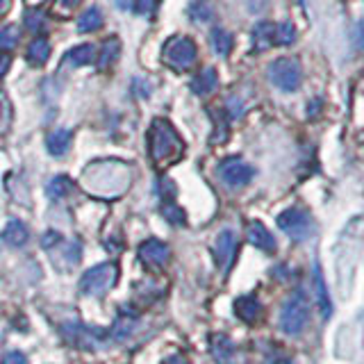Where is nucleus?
<instances>
[{
	"instance_id": "nucleus-17",
	"label": "nucleus",
	"mask_w": 364,
	"mask_h": 364,
	"mask_svg": "<svg viewBox=\"0 0 364 364\" xmlns=\"http://www.w3.org/2000/svg\"><path fill=\"white\" fill-rule=\"evenodd\" d=\"M71 141H73V132L66 130V128H60L48 134V139H46V148H48V153L53 157H62L68 153V148H71Z\"/></svg>"
},
{
	"instance_id": "nucleus-27",
	"label": "nucleus",
	"mask_w": 364,
	"mask_h": 364,
	"mask_svg": "<svg viewBox=\"0 0 364 364\" xmlns=\"http://www.w3.org/2000/svg\"><path fill=\"white\" fill-rule=\"evenodd\" d=\"M134 326H136V316H128L125 312H121L119 318H117V323H114V328H112V337L114 339L128 337L132 330H134Z\"/></svg>"
},
{
	"instance_id": "nucleus-22",
	"label": "nucleus",
	"mask_w": 364,
	"mask_h": 364,
	"mask_svg": "<svg viewBox=\"0 0 364 364\" xmlns=\"http://www.w3.org/2000/svg\"><path fill=\"white\" fill-rule=\"evenodd\" d=\"M187 14H189V18L193 21V23H212V18H214V7H212V3L210 0H193V3L189 5V9H187Z\"/></svg>"
},
{
	"instance_id": "nucleus-18",
	"label": "nucleus",
	"mask_w": 364,
	"mask_h": 364,
	"mask_svg": "<svg viewBox=\"0 0 364 364\" xmlns=\"http://www.w3.org/2000/svg\"><path fill=\"white\" fill-rule=\"evenodd\" d=\"M96 60V48L91 43H82V46H75L66 55H64V62L68 66H87V64H94Z\"/></svg>"
},
{
	"instance_id": "nucleus-29",
	"label": "nucleus",
	"mask_w": 364,
	"mask_h": 364,
	"mask_svg": "<svg viewBox=\"0 0 364 364\" xmlns=\"http://www.w3.org/2000/svg\"><path fill=\"white\" fill-rule=\"evenodd\" d=\"M296 41V28L291 21H282L276 26V43L278 46H291Z\"/></svg>"
},
{
	"instance_id": "nucleus-2",
	"label": "nucleus",
	"mask_w": 364,
	"mask_h": 364,
	"mask_svg": "<svg viewBox=\"0 0 364 364\" xmlns=\"http://www.w3.org/2000/svg\"><path fill=\"white\" fill-rule=\"evenodd\" d=\"M148 153L155 168L164 171L185 155V141L166 119H155L148 130Z\"/></svg>"
},
{
	"instance_id": "nucleus-7",
	"label": "nucleus",
	"mask_w": 364,
	"mask_h": 364,
	"mask_svg": "<svg viewBox=\"0 0 364 364\" xmlns=\"http://www.w3.org/2000/svg\"><path fill=\"white\" fill-rule=\"evenodd\" d=\"M119 280V267L105 262V264H96L82 273L80 278V291L87 296H105Z\"/></svg>"
},
{
	"instance_id": "nucleus-6",
	"label": "nucleus",
	"mask_w": 364,
	"mask_h": 364,
	"mask_svg": "<svg viewBox=\"0 0 364 364\" xmlns=\"http://www.w3.org/2000/svg\"><path fill=\"white\" fill-rule=\"evenodd\" d=\"M278 228L294 242H307L314 235V219L312 214L303 208H287L284 212L278 214L276 219Z\"/></svg>"
},
{
	"instance_id": "nucleus-1",
	"label": "nucleus",
	"mask_w": 364,
	"mask_h": 364,
	"mask_svg": "<svg viewBox=\"0 0 364 364\" xmlns=\"http://www.w3.org/2000/svg\"><path fill=\"white\" fill-rule=\"evenodd\" d=\"M132 185V168L121 159H98L82 171V187L96 198L114 200Z\"/></svg>"
},
{
	"instance_id": "nucleus-13",
	"label": "nucleus",
	"mask_w": 364,
	"mask_h": 364,
	"mask_svg": "<svg viewBox=\"0 0 364 364\" xmlns=\"http://www.w3.org/2000/svg\"><path fill=\"white\" fill-rule=\"evenodd\" d=\"M216 87H219V73H216V68H212V66L203 68V71H198L191 80V91L200 98L214 94Z\"/></svg>"
},
{
	"instance_id": "nucleus-37",
	"label": "nucleus",
	"mask_w": 364,
	"mask_h": 364,
	"mask_svg": "<svg viewBox=\"0 0 364 364\" xmlns=\"http://www.w3.org/2000/svg\"><path fill=\"white\" fill-rule=\"evenodd\" d=\"M9 0H0V16H5L7 14V11H9Z\"/></svg>"
},
{
	"instance_id": "nucleus-39",
	"label": "nucleus",
	"mask_w": 364,
	"mask_h": 364,
	"mask_svg": "<svg viewBox=\"0 0 364 364\" xmlns=\"http://www.w3.org/2000/svg\"><path fill=\"white\" fill-rule=\"evenodd\" d=\"M0 114H3V107H0Z\"/></svg>"
},
{
	"instance_id": "nucleus-3",
	"label": "nucleus",
	"mask_w": 364,
	"mask_h": 364,
	"mask_svg": "<svg viewBox=\"0 0 364 364\" xmlns=\"http://www.w3.org/2000/svg\"><path fill=\"white\" fill-rule=\"evenodd\" d=\"M310 321V299L303 289H296L282 303L278 314V326L287 337H299Z\"/></svg>"
},
{
	"instance_id": "nucleus-33",
	"label": "nucleus",
	"mask_w": 364,
	"mask_h": 364,
	"mask_svg": "<svg viewBox=\"0 0 364 364\" xmlns=\"http://www.w3.org/2000/svg\"><path fill=\"white\" fill-rule=\"evenodd\" d=\"M9 68H11V53L9 50H0V80L7 75Z\"/></svg>"
},
{
	"instance_id": "nucleus-31",
	"label": "nucleus",
	"mask_w": 364,
	"mask_h": 364,
	"mask_svg": "<svg viewBox=\"0 0 364 364\" xmlns=\"http://www.w3.org/2000/svg\"><path fill=\"white\" fill-rule=\"evenodd\" d=\"M82 0H53V11L57 16H68L80 7Z\"/></svg>"
},
{
	"instance_id": "nucleus-8",
	"label": "nucleus",
	"mask_w": 364,
	"mask_h": 364,
	"mask_svg": "<svg viewBox=\"0 0 364 364\" xmlns=\"http://www.w3.org/2000/svg\"><path fill=\"white\" fill-rule=\"evenodd\" d=\"M216 173H219L221 182L232 189L246 187L250 180L255 178V168L248 162H244L242 157H225L223 162L216 166Z\"/></svg>"
},
{
	"instance_id": "nucleus-5",
	"label": "nucleus",
	"mask_w": 364,
	"mask_h": 364,
	"mask_svg": "<svg viewBox=\"0 0 364 364\" xmlns=\"http://www.w3.org/2000/svg\"><path fill=\"white\" fill-rule=\"evenodd\" d=\"M267 75L273 87H278L284 94H291L303 85V66L296 57H278L267 68Z\"/></svg>"
},
{
	"instance_id": "nucleus-12",
	"label": "nucleus",
	"mask_w": 364,
	"mask_h": 364,
	"mask_svg": "<svg viewBox=\"0 0 364 364\" xmlns=\"http://www.w3.org/2000/svg\"><path fill=\"white\" fill-rule=\"evenodd\" d=\"M235 314L242 318L244 323H257L262 316V303L255 294L239 296L235 301Z\"/></svg>"
},
{
	"instance_id": "nucleus-11",
	"label": "nucleus",
	"mask_w": 364,
	"mask_h": 364,
	"mask_svg": "<svg viewBox=\"0 0 364 364\" xmlns=\"http://www.w3.org/2000/svg\"><path fill=\"white\" fill-rule=\"evenodd\" d=\"M246 235H248L250 246L264 250V253H276V248H278L276 237H273V232L262 221H250L246 225Z\"/></svg>"
},
{
	"instance_id": "nucleus-10",
	"label": "nucleus",
	"mask_w": 364,
	"mask_h": 364,
	"mask_svg": "<svg viewBox=\"0 0 364 364\" xmlns=\"http://www.w3.org/2000/svg\"><path fill=\"white\" fill-rule=\"evenodd\" d=\"M136 255H139L141 264L146 269H162L168 262L171 250L164 242H159V239H146L139 246V250H136Z\"/></svg>"
},
{
	"instance_id": "nucleus-9",
	"label": "nucleus",
	"mask_w": 364,
	"mask_h": 364,
	"mask_svg": "<svg viewBox=\"0 0 364 364\" xmlns=\"http://www.w3.org/2000/svg\"><path fill=\"white\" fill-rule=\"evenodd\" d=\"M212 253H214L216 264L221 267L223 273L230 271L232 262H235V255H237V235L230 230V228H225V230H221L219 237L214 239Z\"/></svg>"
},
{
	"instance_id": "nucleus-38",
	"label": "nucleus",
	"mask_w": 364,
	"mask_h": 364,
	"mask_svg": "<svg viewBox=\"0 0 364 364\" xmlns=\"http://www.w3.org/2000/svg\"><path fill=\"white\" fill-rule=\"evenodd\" d=\"M358 46H362V48H364V21H362V26L358 28Z\"/></svg>"
},
{
	"instance_id": "nucleus-21",
	"label": "nucleus",
	"mask_w": 364,
	"mask_h": 364,
	"mask_svg": "<svg viewBox=\"0 0 364 364\" xmlns=\"http://www.w3.org/2000/svg\"><path fill=\"white\" fill-rule=\"evenodd\" d=\"M48 57H50V41L46 37H37L28 48V62L34 66H41L48 62Z\"/></svg>"
},
{
	"instance_id": "nucleus-15",
	"label": "nucleus",
	"mask_w": 364,
	"mask_h": 364,
	"mask_svg": "<svg viewBox=\"0 0 364 364\" xmlns=\"http://www.w3.org/2000/svg\"><path fill=\"white\" fill-rule=\"evenodd\" d=\"M210 350L216 364H230L235 358V344L228 335H214L210 339Z\"/></svg>"
},
{
	"instance_id": "nucleus-20",
	"label": "nucleus",
	"mask_w": 364,
	"mask_h": 364,
	"mask_svg": "<svg viewBox=\"0 0 364 364\" xmlns=\"http://www.w3.org/2000/svg\"><path fill=\"white\" fill-rule=\"evenodd\" d=\"M3 237H5V242H7L9 246L21 248V246H26V242H28V237H30V235H28L26 223L18 221V219H11V221L7 223V228H5Z\"/></svg>"
},
{
	"instance_id": "nucleus-28",
	"label": "nucleus",
	"mask_w": 364,
	"mask_h": 364,
	"mask_svg": "<svg viewBox=\"0 0 364 364\" xmlns=\"http://www.w3.org/2000/svg\"><path fill=\"white\" fill-rule=\"evenodd\" d=\"M162 216L171 225H185L187 223L185 212H182V208H178L173 200H164L162 203Z\"/></svg>"
},
{
	"instance_id": "nucleus-34",
	"label": "nucleus",
	"mask_w": 364,
	"mask_h": 364,
	"mask_svg": "<svg viewBox=\"0 0 364 364\" xmlns=\"http://www.w3.org/2000/svg\"><path fill=\"white\" fill-rule=\"evenodd\" d=\"M5 364H28V360L21 350H9L5 355Z\"/></svg>"
},
{
	"instance_id": "nucleus-14",
	"label": "nucleus",
	"mask_w": 364,
	"mask_h": 364,
	"mask_svg": "<svg viewBox=\"0 0 364 364\" xmlns=\"http://www.w3.org/2000/svg\"><path fill=\"white\" fill-rule=\"evenodd\" d=\"M250 39H253V50L257 53L271 48V46L276 43V26H273L271 21L255 23L253 32H250Z\"/></svg>"
},
{
	"instance_id": "nucleus-36",
	"label": "nucleus",
	"mask_w": 364,
	"mask_h": 364,
	"mask_svg": "<svg viewBox=\"0 0 364 364\" xmlns=\"http://www.w3.org/2000/svg\"><path fill=\"white\" fill-rule=\"evenodd\" d=\"M162 364H189L185 355H180V353H173V355H166L162 360Z\"/></svg>"
},
{
	"instance_id": "nucleus-26",
	"label": "nucleus",
	"mask_w": 364,
	"mask_h": 364,
	"mask_svg": "<svg viewBox=\"0 0 364 364\" xmlns=\"http://www.w3.org/2000/svg\"><path fill=\"white\" fill-rule=\"evenodd\" d=\"M26 26L30 32H43L48 28V14L43 9H28L26 11Z\"/></svg>"
},
{
	"instance_id": "nucleus-35",
	"label": "nucleus",
	"mask_w": 364,
	"mask_h": 364,
	"mask_svg": "<svg viewBox=\"0 0 364 364\" xmlns=\"http://www.w3.org/2000/svg\"><path fill=\"white\" fill-rule=\"evenodd\" d=\"M242 102H239L237 98H230V100H228V112H230L232 114V119H237V117H242Z\"/></svg>"
},
{
	"instance_id": "nucleus-16",
	"label": "nucleus",
	"mask_w": 364,
	"mask_h": 364,
	"mask_svg": "<svg viewBox=\"0 0 364 364\" xmlns=\"http://www.w3.org/2000/svg\"><path fill=\"white\" fill-rule=\"evenodd\" d=\"M314 291H316V301H318V310H321L323 318L333 316V301H330L328 294V284L323 280V271L318 264H314Z\"/></svg>"
},
{
	"instance_id": "nucleus-4",
	"label": "nucleus",
	"mask_w": 364,
	"mask_h": 364,
	"mask_svg": "<svg viewBox=\"0 0 364 364\" xmlns=\"http://www.w3.org/2000/svg\"><path fill=\"white\" fill-rule=\"evenodd\" d=\"M198 48L189 37H171L162 48V62L176 73H187L196 64Z\"/></svg>"
},
{
	"instance_id": "nucleus-23",
	"label": "nucleus",
	"mask_w": 364,
	"mask_h": 364,
	"mask_svg": "<svg viewBox=\"0 0 364 364\" xmlns=\"http://www.w3.org/2000/svg\"><path fill=\"white\" fill-rule=\"evenodd\" d=\"M210 41H212V48H214L216 53H219L221 57L230 55V50H232V43H235L232 34L228 32V30H223V28H214V30H212V37H210Z\"/></svg>"
},
{
	"instance_id": "nucleus-19",
	"label": "nucleus",
	"mask_w": 364,
	"mask_h": 364,
	"mask_svg": "<svg viewBox=\"0 0 364 364\" xmlns=\"http://www.w3.org/2000/svg\"><path fill=\"white\" fill-rule=\"evenodd\" d=\"M121 55V41L117 37H109L107 41H102V48H100V57H98V68L100 71H107L114 64H117Z\"/></svg>"
},
{
	"instance_id": "nucleus-32",
	"label": "nucleus",
	"mask_w": 364,
	"mask_h": 364,
	"mask_svg": "<svg viewBox=\"0 0 364 364\" xmlns=\"http://www.w3.org/2000/svg\"><path fill=\"white\" fill-rule=\"evenodd\" d=\"M157 3L159 0H132V11L139 16H151L157 9Z\"/></svg>"
},
{
	"instance_id": "nucleus-30",
	"label": "nucleus",
	"mask_w": 364,
	"mask_h": 364,
	"mask_svg": "<svg viewBox=\"0 0 364 364\" xmlns=\"http://www.w3.org/2000/svg\"><path fill=\"white\" fill-rule=\"evenodd\" d=\"M21 39V30L16 26H5L0 28V50H9L14 48Z\"/></svg>"
},
{
	"instance_id": "nucleus-24",
	"label": "nucleus",
	"mask_w": 364,
	"mask_h": 364,
	"mask_svg": "<svg viewBox=\"0 0 364 364\" xmlns=\"http://www.w3.org/2000/svg\"><path fill=\"white\" fill-rule=\"evenodd\" d=\"M102 26V14L98 7H89L82 16L77 21V32L89 34V32H96Z\"/></svg>"
},
{
	"instance_id": "nucleus-25",
	"label": "nucleus",
	"mask_w": 364,
	"mask_h": 364,
	"mask_svg": "<svg viewBox=\"0 0 364 364\" xmlns=\"http://www.w3.org/2000/svg\"><path fill=\"white\" fill-rule=\"evenodd\" d=\"M73 189V182L68 180L66 176H57L48 182V187H46V193H48V198L53 200H62L64 196H68Z\"/></svg>"
}]
</instances>
